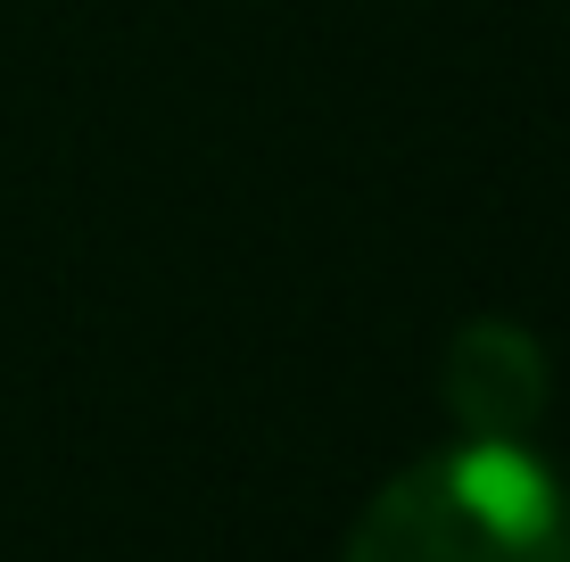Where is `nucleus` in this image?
Returning a JSON list of instances; mask_svg holds the SVG:
<instances>
[{
    "label": "nucleus",
    "mask_w": 570,
    "mask_h": 562,
    "mask_svg": "<svg viewBox=\"0 0 570 562\" xmlns=\"http://www.w3.org/2000/svg\"><path fill=\"white\" fill-rule=\"evenodd\" d=\"M347 562H570V496L521 438H463L372 496Z\"/></svg>",
    "instance_id": "f257e3e1"
},
{
    "label": "nucleus",
    "mask_w": 570,
    "mask_h": 562,
    "mask_svg": "<svg viewBox=\"0 0 570 562\" xmlns=\"http://www.w3.org/2000/svg\"><path fill=\"white\" fill-rule=\"evenodd\" d=\"M446 405L471 438H529L546 414V356L513 323H471L446 347Z\"/></svg>",
    "instance_id": "f03ea898"
}]
</instances>
